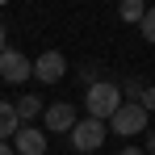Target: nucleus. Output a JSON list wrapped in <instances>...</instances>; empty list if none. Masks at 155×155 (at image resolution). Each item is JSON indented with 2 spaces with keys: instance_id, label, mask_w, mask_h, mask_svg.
I'll list each match as a JSON object with an SVG mask.
<instances>
[{
  "instance_id": "f257e3e1",
  "label": "nucleus",
  "mask_w": 155,
  "mask_h": 155,
  "mask_svg": "<svg viewBox=\"0 0 155 155\" xmlns=\"http://www.w3.org/2000/svg\"><path fill=\"white\" fill-rule=\"evenodd\" d=\"M84 109H88V117H97V122H109V117L122 109V88H117L113 80H101V84H92V88L84 92Z\"/></svg>"
},
{
  "instance_id": "f03ea898",
  "label": "nucleus",
  "mask_w": 155,
  "mask_h": 155,
  "mask_svg": "<svg viewBox=\"0 0 155 155\" xmlns=\"http://www.w3.org/2000/svg\"><path fill=\"white\" fill-rule=\"evenodd\" d=\"M105 134H109V126H105V122L84 117V122H76V126L67 130V143H71V151L92 155V151H101V147H105Z\"/></svg>"
},
{
  "instance_id": "7ed1b4c3",
  "label": "nucleus",
  "mask_w": 155,
  "mask_h": 155,
  "mask_svg": "<svg viewBox=\"0 0 155 155\" xmlns=\"http://www.w3.org/2000/svg\"><path fill=\"white\" fill-rule=\"evenodd\" d=\"M147 117H151V113L138 101H122V109L109 117V130L122 134V138H134V134H147Z\"/></svg>"
},
{
  "instance_id": "20e7f679",
  "label": "nucleus",
  "mask_w": 155,
  "mask_h": 155,
  "mask_svg": "<svg viewBox=\"0 0 155 155\" xmlns=\"http://www.w3.org/2000/svg\"><path fill=\"white\" fill-rule=\"evenodd\" d=\"M34 76V63H29L21 51H0V80L8 84H21V80Z\"/></svg>"
},
{
  "instance_id": "39448f33",
  "label": "nucleus",
  "mask_w": 155,
  "mask_h": 155,
  "mask_svg": "<svg viewBox=\"0 0 155 155\" xmlns=\"http://www.w3.org/2000/svg\"><path fill=\"white\" fill-rule=\"evenodd\" d=\"M63 71H67V59H63L59 51H46V54L34 59V80H42V84H59Z\"/></svg>"
},
{
  "instance_id": "423d86ee",
  "label": "nucleus",
  "mask_w": 155,
  "mask_h": 155,
  "mask_svg": "<svg viewBox=\"0 0 155 155\" xmlns=\"http://www.w3.org/2000/svg\"><path fill=\"white\" fill-rule=\"evenodd\" d=\"M42 126L51 130V134H67V130L76 126V105L71 101H54L46 109V117H42Z\"/></svg>"
},
{
  "instance_id": "0eeeda50",
  "label": "nucleus",
  "mask_w": 155,
  "mask_h": 155,
  "mask_svg": "<svg viewBox=\"0 0 155 155\" xmlns=\"http://www.w3.org/2000/svg\"><path fill=\"white\" fill-rule=\"evenodd\" d=\"M13 155H46V134L38 126H21L13 134Z\"/></svg>"
},
{
  "instance_id": "6e6552de",
  "label": "nucleus",
  "mask_w": 155,
  "mask_h": 155,
  "mask_svg": "<svg viewBox=\"0 0 155 155\" xmlns=\"http://www.w3.org/2000/svg\"><path fill=\"white\" fill-rule=\"evenodd\" d=\"M17 130H21V122H17V109H13L8 101H0V143H8Z\"/></svg>"
},
{
  "instance_id": "1a4fd4ad",
  "label": "nucleus",
  "mask_w": 155,
  "mask_h": 155,
  "mask_svg": "<svg viewBox=\"0 0 155 155\" xmlns=\"http://www.w3.org/2000/svg\"><path fill=\"white\" fill-rule=\"evenodd\" d=\"M13 109H17V122L25 126L29 117H38V109H42V101H38V97H21V101L13 105Z\"/></svg>"
},
{
  "instance_id": "9d476101",
  "label": "nucleus",
  "mask_w": 155,
  "mask_h": 155,
  "mask_svg": "<svg viewBox=\"0 0 155 155\" xmlns=\"http://www.w3.org/2000/svg\"><path fill=\"white\" fill-rule=\"evenodd\" d=\"M117 13H122V21H134V25H138V21H143V13H147V8H143V0H126V4H122V8H117Z\"/></svg>"
},
{
  "instance_id": "9b49d317",
  "label": "nucleus",
  "mask_w": 155,
  "mask_h": 155,
  "mask_svg": "<svg viewBox=\"0 0 155 155\" xmlns=\"http://www.w3.org/2000/svg\"><path fill=\"white\" fill-rule=\"evenodd\" d=\"M138 34H143L147 42H155V8H147V13H143V21H138Z\"/></svg>"
},
{
  "instance_id": "f8f14e48",
  "label": "nucleus",
  "mask_w": 155,
  "mask_h": 155,
  "mask_svg": "<svg viewBox=\"0 0 155 155\" xmlns=\"http://www.w3.org/2000/svg\"><path fill=\"white\" fill-rule=\"evenodd\" d=\"M80 80L92 88V84H101V76H97V63H88V67H80Z\"/></svg>"
},
{
  "instance_id": "ddd939ff",
  "label": "nucleus",
  "mask_w": 155,
  "mask_h": 155,
  "mask_svg": "<svg viewBox=\"0 0 155 155\" xmlns=\"http://www.w3.org/2000/svg\"><path fill=\"white\" fill-rule=\"evenodd\" d=\"M138 105H143L147 113H155V84H151V88H143V97H138Z\"/></svg>"
},
{
  "instance_id": "4468645a",
  "label": "nucleus",
  "mask_w": 155,
  "mask_h": 155,
  "mask_svg": "<svg viewBox=\"0 0 155 155\" xmlns=\"http://www.w3.org/2000/svg\"><path fill=\"white\" fill-rule=\"evenodd\" d=\"M147 155H155V130H147V147H143Z\"/></svg>"
},
{
  "instance_id": "2eb2a0df",
  "label": "nucleus",
  "mask_w": 155,
  "mask_h": 155,
  "mask_svg": "<svg viewBox=\"0 0 155 155\" xmlns=\"http://www.w3.org/2000/svg\"><path fill=\"white\" fill-rule=\"evenodd\" d=\"M117 155H147V151H143V147H122Z\"/></svg>"
},
{
  "instance_id": "dca6fc26",
  "label": "nucleus",
  "mask_w": 155,
  "mask_h": 155,
  "mask_svg": "<svg viewBox=\"0 0 155 155\" xmlns=\"http://www.w3.org/2000/svg\"><path fill=\"white\" fill-rule=\"evenodd\" d=\"M0 155H13V143H0Z\"/></svg>"
},
{
  "instance_id": "f3484780",
  "label": "nucleus",
  "mask_w": 155,
  "mask_h": 155,
  "mask_svg": "<svg viewBox=\"0 0 155 155\" xmlns=\"http://www.w3.org/2000/svg\"><path fill=\"white\" fill-rule=\"evenodd\" d=\"M0 51H8V42H4V25H0Z\"/></svg>"
}]
</instances>
